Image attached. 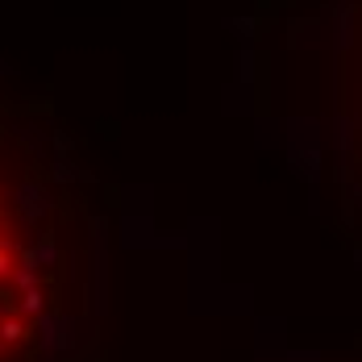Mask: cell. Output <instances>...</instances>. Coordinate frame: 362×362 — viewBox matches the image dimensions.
<instances>
[{
    "mask_svg": "<svg viewBox=\"0 0 362 362\" xmlns=\"http://www.w3.org/2000/svg\"><path fill=\"white\" fill-rule=\"evenodd\" d=\"M46 279L25 209L0 180V362H21L37 341Z\"/></svg>",
    "mask_w": 362,
    "mask_h": 362,
    "instance_id": "6da1fadb",
    "label": "cell"
},
{
    "mask_svg": "<svg viewBox=\"0 0 362 362\" xmlns=\"http://www.w3.org/2000/svg\"><path fill=\"white\" fill-rule=\"evenodd\" d=\"M358 67H362V34H358ZM362 105V100H358ZM358 142H362V129H358Z\"/></svg>",
    "mask_w": 362,
    "mask_h": 362,
    "instance_id": "7a4b0ae2",
    "label": "cell"
}]
</instances>
